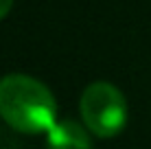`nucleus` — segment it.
<instances>
[{
	"label": "nucleus",
	"instance_id": "f257e3e1",
	"mask_svg": "<svg viewBox=\"0 0 151 149\" xmlns=\"http://www.w3.org/2000/svg\"><path fill=\"white\" fill-rule=\"evenodd\" d=\"M0 116L22 134H46L57 121V103L48 86L22 73L0 79Z\"/></svg>",
	"mask_w": 151,
	"mask_h": 149
},
{
	"label": "nucleus",
	"instance_id": "f03ea898",
	"mask_svg": "<svg viewBox=\"0 0 151 149\" xmlns=\"http://www.w3.org/2000/svg\"><path fill=\"white\" fill-rule=\"evenodd\" d=\"M81 121L99 138H112L127 125V101L110 81H94L81 92Z\"/></svg>",
	"mask_w": 151,
	"mask_h": 149
},
{
	"label": "nucleus",
	"instance_id": "7ed1b4c3",
	"mask_svg": "<svg viewBox=\"0 0 151 149\" xmlns=\"http://www.w3.org/2000/svg\"><path fill=\"white\" fill-rule=\"evenodd\" d=\"M46 149H92L88 127L72 119L55 121V125L46 132Z\"/></svg>",
	"mask_w": 151,
	"mask_h": 149
},
{
	"label": "nucleus",
	"instance_id": "20e7f679",
	"mask_svg": "<svg viewBox=\"0 0 151 149\" xmlns=\"http://www.w3.org/2000/svg\"><path fill=\"white\" fill-rule=\"evenodd\" d=\"M11 7H13V0H0V20L11 11Z\"/></svg>",
	"mask_w": 151,
	"mask_h": 149
}]
</instances>
